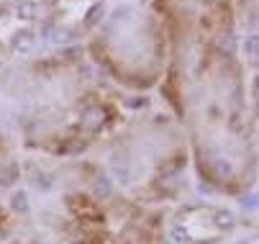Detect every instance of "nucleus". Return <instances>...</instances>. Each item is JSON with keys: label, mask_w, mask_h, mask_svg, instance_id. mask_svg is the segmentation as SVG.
Instances as JSON below:
<instances>
[{"label": "nucleus", "mask_w": 259, "mask_h": 244, "mask_svg": "<svg viewBox=\"0 0 259 244\" xmlns=\"http://www.w3.org/2000/svg\"><path fill=\"white\" fill-rule=\"evenodd\" d=\"M13 229V216L6 206H0V236H6Z\"/></svg>", "instance_id": "5"}, {"label": "nucleus", "mask_w": 259, "mask_h": 244, "mask_svg": "<svg viewBox=\"0 0 259 244\" xmlns=\"http://www.w3.org/2000/svg\"><path fill=\"white\" fill-rule=\"evenodd\" d=\"M67 236L75 244H157L159 229L149 211L123 198L77 193L67 198Z\"/></svg>", "instance_id": "1"}, {"label": "nucleus", "mask_w": 259, "mask_h": 244, "mask_svg": "<svg viewBox=\"0 0 259 244\" xmlns=\"http://www.w3.org/2000/svg\"><path fill=\"white\" fill-rule=\"evenodd\" d=\"M36 6L31 0H0V62L26 52L36 39Z\"/></svg>", "instance_id": "3"}, {"label": "nucleus", "mask_w": 259, "mask_h": 244, "mask_svg": "<svg viewBox=\"0 0 259 244\" xmlns=\"http://www.w3.org/2000/svg\"><path fill=\"white\" fill-rule=\"evenodd\" d=\"M103 0H49V18L64 33H85L100 21Z\"/></svg>", "instance_id": "4"}, {"label": "nucleus", "mask_w": 259, "mask_h": 244, "mask_svg": "<svg viewBox=\"0 0 259 244\" xmlns=\"http://www.w3.org/2000/svg\"><path fill=\"white\" fill-rule=\"evenodd\" d=\"M234 229V214L218 206L182 208L172 221V231L182 244H215L224 241Z\"/></svg>", "instance_id": "2"}]
</instances>
